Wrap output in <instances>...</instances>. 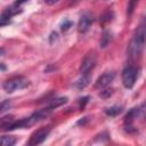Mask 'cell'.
<instances>
[{"label": "cell", "mask_w": 146, "mask_h": 146, "mask_svg": "<svg viewBox=\"0 0 146 146\" xmlns=\"http://www.w3.org/2000/svg\"><path fill=\"white\" fill-rule=\"evenodd\" d=\"M114 76H115V74H114L113 72H105L104 74H102V75L97 79V81H96V83H95V87H96L97 89L106 88V87L110 86V83L114 80Z\"/></svg>", "instance_id": "obj_7"}, {"label": "cell", "mask_w": 146, "mask_h": 146, "mask_svg": "<svg viewBox=\"0 0 146 146\" xmlns=\"http://www.w3.org/2000/svg\"><path fill=\"white\" fill-rule=\"evenodd\" d=\"M91 23H92V19L90 18V16H88V15H82V16L80 17L79 24H78V30H79V32H80V33H86V32L89 30Z\"/></svg>", "instance_id": "obj_8"}, {"label": "cell", "mask_w": 146, "mask_h": 146, "mask_svg": "<svg viewBox=\"0 0 146 146\" xmlns=\"http://www.w3.org/2000/svg\"><path fill=\"white\" fill-rule=\"evenodd\" d=\"M121 112H122V106H117V105L105 108V113H106L108 116H116V115H119Z\"/></svg>", "instance_id": "obj_13"}, {"label": "cell", "mask_w": 146, "mask_h": 146, "mask_svg": "<svg viewBox=\"0 0 146 146\" xmlns=\"http://www.w3.org/2000/svg\"><path fill=\"white\" fill-rule=\"evenodd\" d=\"M110 42H111V33L107 32V31H105L103 33V36H102V40H100V46L103 48H105Z\"/></svg>", "instance_id": "obj_15"}, {"label": "cell", "mask_w": 146, "mask_h": 146, "mask_svg": "<svg viewBox=\"0 0 146 146\" xmlns=\"http://www.w3.org/2000/svg\"><path fill=\"white\" fill-rule=\"evenodd\" d=\"M97 63V55L95 51H89L82 59L80 65V73L81 74H90V71L95 67Z\"/></svg>", "instance_id": "obj_4"}, {"label": "cell", "mask_w": 146, "mask_h": 146, "mask_svg": "<svg viewBox=\"0 0 146 146\" xmlns=\"http://www.w3.org/2000/svg\"><path fill=\"white\" fill-rule=\"evenodd\" d=\"M71 26H72V22H70V21H64V23H62V25H60V29H62V31H66V30H68Z\"/></svg>", "instance_id": "obj_18"}, {"label": "cell", "mask_w": 146, "mask_h": 146, "mask_svg": "<svg viewBox=\"0 0 146 146\" xmlns=\"http://www.w3.org/2000/svg\"><path fill=\"white\" fill-rule=\"evenodd\" d=\"M139 0H129V5H128V15H131L136 8V6L138 5Z\"/></svg>", "instance_id": "obj_16"}, {"label": "cell", "mask_w": 146, "mask_h": 146, "mask_svg": "<svg viewBox=\"0 0 146 146\" xmlns=\"http://www.w3.org/2000/svg\"><path fill=\"white\" fill-rule=\"evenodd\" d=\"M15 121L13 115H6L3 117H0V128H2L3 130H7V128Z\"/></svg>", "instance_id": "obj_12"}, {"label": "cell", "mask_w": 146, "mask_h": 146, "mask_svg": "<svg viewBox=\"0 0 146 146\" xmlns=\"http://www.w3.org/2000/svg\"><path fill=\"white\" fill-rule=\"evenodd\" d=\"M103 89L104 90L99 92V96H102L103 98H107L113 94V89H105V88H103Z\"/></svg>", "instance_id": "obj_17"}, {"label": "cell", "mask_w": 146, "mask_h": 146, "mask_svg": "<svg viewBox=\"0 0 146 146\" xmlns=\"http://www.w3.org/2000/svg\"><path fill=\"white\" fill-rule=\"evenodd\" d=\"M51 112H52V110H51L50 107H46V108H42V110H39V111L34 112L31 116L27 117L30 125H32V124H34V123H36V122H40V121H42V120H44L46 117H48V116L51 114Z\"/></svg>", "instance_id": "obj_6"}, {"label": "cell", "mask_w": 146, "mask_h": 146, "mask_svg": "<svg viewBox=\"0 0 146 146\" xmlns=\"http://www.w3.org/2000/svg\"><path fill=\"white\" fill-rule=\"evenodd\" d=\"M89 81H90V74H82V78L79 79L76 82H75V88L78 89H83L86 88L88 84H89Z\"/></svg>", "instance_id": "obj_9"}, {"label": "cell", "mask_w": 146, "mask_h": 146, "mask_svg": "<svg viewBox=\"0 0 146 146\" xmlns=\"http://www.w3.org/2000/svg\"><path fill=\"white\" fill-rule=\"evenodd\" d=\"M5 54V49L3 48H0V56H2Z\"/></svg>", "instance_id": "obj_21"}, {"label": "cell", "mask_w": 146, "mask_h": 146, "mask_svg": "<svg viewBox=\"0 0 146 146\" xmlns=\"http://www.w3.org/2000/svg\"><path fill=\"white\" fill-rule=\"evenodd\" d=\"M138 78V70L135 66H128L122 71V83L127 89H131Z\"/></svg>", "instance_id": "obj_3"}, {"label": "cell", "mask_w": 146, "mask_h": 146, "mask_svg": "<svg viewBox=\"0 0 146 146\" xmlns=\"http://www.w3.org/2000/svg\"><path fill=\"white\" fill-rule=\"evenodd\" d=\"M17 141L14 136H1L0 137V146H13Z\"/></svg>", "instance_id": "obj_10"}, {"label": "cell", "mask_w": 146, "mask_h": 146, "mask_svg": "<svg viewBox=\"0 0 146 146\" xmlns=\"http://www.w3.org/2000/svg\"><path fill=\"white\" fill-rule=\"evenodd\" d=\"M50 132V128L49 127H42L38 130H35L31 137H30V140H29V145H39L41 143H43L46 140V138L48 137Z\"/></svg>", "instance_id": "obj_5"}, {"label": "cell", "mask_w": 146, "mask_h": 146, "mask_svg": "<svg viewBox=\"0 0 146 146\" xmlns=\"http://www.w3.org/2000/svg\"><path fill=\"white\" fill-rule=\"evenodd\" d=\"M67 102V97H58V98H55V99H51L48 107H50L51 110H55L62 105H64L65 103Z\"/></svg>", "instance_id": "obj_11"}, {"label": "cell", "mask_w": 146, "mask_h": 146, "mask_svg": "<svg viewBox=\"0 0 146 146\" xmlns=\"http://www.w3.org/2000/svg\"><path fill=\"white\" fill-rule=\"evenodd\" d=\"M11 105L13 104H11V100L10 99H5V100L0 102V114H2L5 112H7L8 110H10Z\"/></svg>", "instance_id": "obj_14"}, {"label": "cell", "mask_w": 146, "mask_h": 146, "mask_svg": "<svg viewBox=\"0 0 146 146\" xmlns=\"http://www.w3.org/2000/svg\"><path fill=\"white\" fill-rule=\"evenodd\" d=\"M144 46H145V24L144 22H141V24L138 26L130 43V47H129L130 56L140 55L144 49Z\"/></svg>", "instance_id": "obj_1"}, {"label": "cell", "mask_w": 146, "mask_h": 146, "mask_svg": "<svg viewBox=\"0 0 146 146\" xmlns=\"http://www.w3.org/2000/svg\"><path fill=\"white\" fill-rule=\"evenodd\" d=\"M58 1H59V0H44V2H46L47 5H50V6H51V5H55V3H57Z\"/></svg>", "instance_id": "obj_19"}, {"label": "cell", "mask_w": 146, "mask_h": 146, "mask_svg": "<svg viewBox=\"0 0 146 146\" xmlns=\"http://www.w3.org/2000/svg\"><path fill=\"white\" fill-rule=\"evenodd\" d=\"M27 86H29L27 79H25L24 76H14L3 83V89L7 92H14L16 90L24 89Z\"/></svg>", "instance_id": "obj_2"}, {"label": "cell", "mask_w": 146, "mask_h": 146, "mask_svg": "<svg viewBox=\"0 0 146 146\" xmlns=\"http://www.w3.org/2000/svg\"><path fill=\"white\" fill-rule=\"evenodd\" d=\"M26 1H27V0H16L14 5H15V6H17V7H19V6L22 5V3H24V2H26Z\"/></svg>", "instance_id": "obj_20"}]
</instances>
